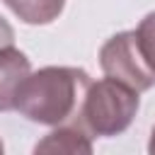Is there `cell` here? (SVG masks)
<instances>
[{"label":"cell","instance_id":"cell-1","mask_svg":"<svg viewBox=\"0 0 155 155\" xmlns=\"http://www.w3.org/2000/svg\"><path fill=\"white\" fill-rule=\"evenodd\" d=\"M90 78L80 68L48 65L29 73L17 92L15 109L29 121L58 126L80 114Z\"/></svg>","mask_w":155,"mask_h":155},{"label":"cell","instance_id":"cell-2","mask_svg":"<svg viewBox=\"0 0 155 155\" xmlns=\"http://www.w3.org/2000/svg\"><path fill=\"white\" fill-rule=\"evenodd\" d=\"M138 111V92L128 85L104 78L90 82L82 107H80V124L92 136H119L124 133Z\"/></svg>","mask_w":155,"mask_h":155},{"label":"cell","instance_id":"cell-3","mask_svg":"<svg viewBox=\"0 0 155 155\" xmlns=\"http://www.w3.org/2000/svg\"><path fill=\"white\" fill-rule=\"evenodd\" d=\"M99 65L107 78H114L136 92H145L155 85V70L145 61L136 31L111 36L99 51Z\"/></svg>","mask_w":155,"mask_h":155},{"label":"cell","instance_id":"cell-4","mask_svg":"<svg viewBox=\"0 0 155 155\" xmlns=\"http://www.w3.org/2000/svg\"><path fill=\"white\" fill-rule=\"evenodd\" d=\"M31 73L29 58L15 46L0 48V111H10L17 104V92Z\"/></svg>","mask_w":155,"mask_h":155},{"label":"cell","instance_id":"cell-5","mask_svg":"<svg viewBox=\"0 0 155 155\" xmlns=\"http://www.w3.org/2000/svg\"><path fill=\"white\" fill-rule=\"evenodd\" d=\"M36 153H68V155H90L92 153V143L87 138V133L82 131V126H61L56 131H51L41 143H36L34 148Z\"/></svg>","mask_w":155,"mask_h":155},{"label":"cell","instance_id":"cell-6","mask_svg":"<svg viewBox=\"0 0 155 155\" xmlns=\"http://www.w3.org/2000/svg\"><path fill=\"white\" fill-rule=\"evenodd\" d=\"M27 24H51L63 12L65 0H2Z\"/></svg>","mask_w":155,"mask_h":155},{"label":"cell","instance_id":"cell-7","mask_svg":"<svg viewBox=\"0 0 155 155\" xmlns=\"http://www.w3.org/2000/svg\"><path fill=\"white\" fill-rule=\"evenodd\" d=\"M136 36H138V46H140L145 61L155 70V12H150L140 19V24L136 29Z\"/></svg>","mask_w":155,"mask_h":155},{"label":"cell","instance_id":"cell-8","mask_svg":"<svg viewBox=\"0 0 155 155\" xmlns=\"http://www.w3.org/2000/svg\"><path fill=\"white\" fill-rule=\"evenodd\" d=\"M15 44V29L10 27V22L0 15V48H7Z\"/></svg>","mask_w":155,"mask_h":155},{"label":"cell","instance_id":"cell-9","mask_svg":"<svg viewBox=\"0 0 155 155\" xmlns=\"http://www.w3.org/2000/svg\"><path fill=\"white\" fill-rule=\"evenodd\" d=\"M148 150L155 155V128H153V133H150V143H148Z\"/></svg>","mask_w":155,"mask_h":155},{"label":"cell","instance_id":"cell-10","mask_svg":"<svg viewBox=\"0 0 155 155\" xmlns=\"http://www.w3.org/2000/svg\"><path fill=\"white\" fill-rule=\"evenodd\" d=\"M0 153H2V140H0Z\"/></svg>","mask_w":155,"mask_h":155}]
</instances>
